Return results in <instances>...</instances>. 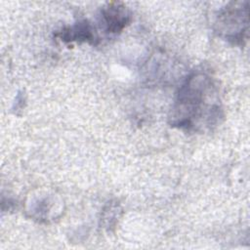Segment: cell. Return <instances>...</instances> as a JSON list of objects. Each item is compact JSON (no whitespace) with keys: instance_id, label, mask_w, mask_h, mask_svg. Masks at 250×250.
I'll list each match as a JSON object with an SVG mask.
<instances>
[{"instance_id":"1","label":"cell","mask_w":250,"mask_h":250,"mask_svg":"<svg viewBox=\"0 0 250 250\" xmlns=\"http://www.w3.org/2000/svg\"><path fill=\"white\" fill-rule=\"evenodd\" d=\"M215 89L205 74L190 75L180 88L172 108V125L190 129L205 118L211 119L219 111Z\"/></svg>"},{"instance_id":"2","label":"cell","mask_w":250,"mask_h":250,"mask_svg":"<svg viewBox=\"0 0 250 250\" xmlns=\"http://www.w3.org/2000/svg\"><path fill=\"white\" fill-rule=\"evenodd\" d=\"M248 23L247 8L232 7L227 8L219 17V29L223 31L229 40L238 41L243 38L245 27Z\"/></svg>"},{"instance_id":"3","label":"cell","mask_w":250,"mask_h":250,"mask_svg":"<svg viewBox=\"0 0 250 250\" xmlns=\"http://www.w3.org/2000/svg\"><path fill=\"white\" fill-rule=\"evenodd\" d=\"M102 15L108 32H119L130 21V14L128 10L120 3L108 4L103 9Z\"/></svg>"},{"instance_id":"4","label":"cell","mask_w":250,"mask_h":250,"mask_svg":"<svg viewBox=\"0 0 250 250\" xmlns=\"http://www.w3.org/2000/svg\"><path fill=\"white\" fill-rule=\"evenodd\" d=\"M58 35L63 41H87L93 43L95 40L93 28L87 21L78 22L71 27L65 28Z\"/></svg>"}]
</instances>
